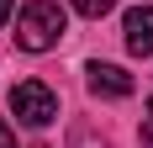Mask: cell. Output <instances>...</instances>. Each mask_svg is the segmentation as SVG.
Segmentation results:
<instances>
[{"label":"cell","mask_w":153,"mask_h":148,"mask_svg":"<svg viewBox=\"0 0 153 148\" xmlns=\"http://www.w3.org/2000/svg\"><path fill=\"white\" fill-rule=\"evenodd\" d=\"M11 117L27 122V127H53L58 122V95L42 85V79H21L11 90Z\"/></svg>","instance_id":"cell-2"},{"label":"cell","mask_w":153,"mask_h":148,"mask_svg":"<svg viewBox=\"0 0 153 148\" xmlns=\"http://www.w3.org/2000/svg\"><path fill=\"white\" fill-rule=\"evenodd\" d=\"M69 148H106V143H100V138H95V132H85V127H79V132L69 138Z\"/></svg>","instance_id":"cell-6"},{"label":"cell","mask_w":153,"mask_h":148,"mask_svg":"<svg viewBox=\"0 0 153 148\" xmlns=\"http://www.w3.org/2000/svg\"><path fill=\"white\" fill-rule=\"evenodd\" d=\"M148 117H153V101H148Z\"/></svg>","instance_id":"cell-9"},{"label":"cell","mask_w":153,"mask_h":148,"mask_svg":"<svg viewBox=\"0 0 153 148\" xmlns=\"http://www.w3.org/2000/svg\"><path fill=\"white\" fill-rule=\"evenodd\" d=\"M63 32H69V21H63V5H58V0H27L21 16H16V48H27V53L58 48Z\"/></svg>","instance_id":"cell-1"},{"label":"cell","mask_w":153,"mask_h":148,"mask_svg":"<svg viewBox=\"0 0 153 148\" xmlns=\"http://www.w3.org/2000/svg\"><path fill=\"white\" fill-rule=\"evenodd\" d=\"M5 21H11V0H0V27H5Z\"/></svg>","instance_id":"cell-8"},{"label":"cell","mask_w":153,"mask_h":148,"mask_svg":"<svg viewBox=\"0 0 153 148\" xmlns=\"http://www.w3.org/2000/svg\"><path fill=\"white\" fill-rule=\"evenodd\" d=\"M69 5H74L79 16H90V21H100L106 11H116V0H69Z\"/></svg>","instance_id":"cell-5"},{"label":"cell","mask_w":153,"mask_h":148,"mask_svg":"<svg viewBox=\"0 0 153 148\" xmlns=\"http://www.w3.org/2000/svg\"><path fill=\"white\" fill-rule=\"evenodd\" d=\"M122 32H127V48H132L137 58H148V53H153V5H137V11H127Z\"/></svg>","instance_id":"cell-4"},{"label":"cell","mask_w":153,"mask_h":148,"mask_svg":"<svg viewBox=\"0 0 153 148\" xmlns=\"http://www.w3.org/2000/svg\"><path fill=\"white\" fill-rule=\"evenodd\" d=\"M85 85H90V95L127 101V95H132V74H127V69H116V64H90V69H85Z\"/></svg>","instance_id":"cell-3"},{"label":"cell","mask_w":153,"mask_h":148,"mask_svg":"<svg viewBox=\"0 0 153 148\" xmlns=\"http://www.w3.org/2000/svg\"><path fill=\"white\" fill-rule=\"evenodd\" d=\"M0 148H16V132L5 127V122H0Z\"/></svg>","instance_id":"cell-7"}]
</instances>
